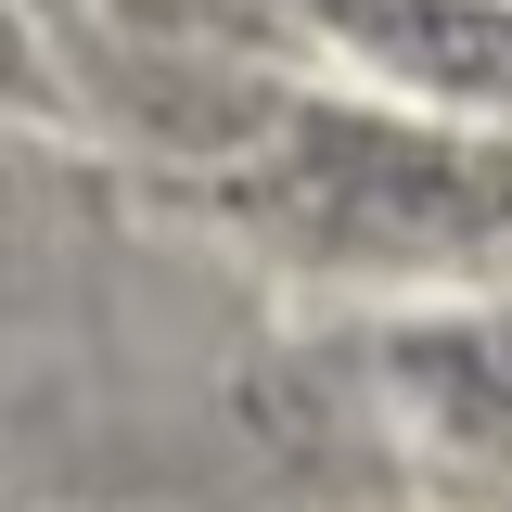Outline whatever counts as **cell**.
Instances as JSON below:
<instances>
[{"mask_svg": "<svg viewBox=\"0 0 512 512\" xmlns=\"http://www.w3.org/2000/svg\"><path fill=\"white\" fill-rule=\"evenodd\" d=\"M244 192L282 231H308V244H372V256H448V244L512 231V154L436 141V128H397V116H333V103L269 128Z\"/></svg>", "mask_w": 512, "mask_h": 512, "instance_id": "6da1fadb", "label": "cell"}, {"mask_svg": "<svg viewBox=\"0 0 512 512\" xmlns=\"http://www.w3.org/2000/svg\"><path fill=\"white\" fill-rule=\"evenodd\" d=\"M384 372L410 384V410H436L448 436L512 448V320H461V333H397Z\"/></svg>", "mask_w": 512, "mask_h": 512, "instance_id": "7a4b0ae2", "label": "cell"}, {"mask_svg": "<svg viewBox=\"0 0 512 512\" xmlns=\"http://www.w3.org/2000/svg\"><path fill=\"white\" fill-rule=\"evenodd\" d=\"M0 77H13V26H0Z\"/></svg>", "mask_w": 512, "mask_h": 512, "instance_id": "3957f363", "label": "cell"}]
</instances>
